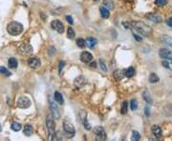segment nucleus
<instances>
[{"instance_id":"obj_1","label":"nucleus","mask_w":172,"mask_h":141,"mask_svg":"<svg viewBox=\"0 0 172 141\" xmlns=\"http://www.w3.org/2000/svg\"><path fill=\"white\" fill-rule=\"evenodd\" d=\"M131 26L137 32L142 34L143 36H150L152 34V29L147 26L143 21H132Z\"/></svg>"},{"instance_id":"obj_2","label":"nucleus","mask_w":172,"mask_h":141,"mask_svg":"<svg viewBox=\"0 0 172 141\" xmlns=\"http://www.w3.org/2000/svg\"><path fill=\"white\" fill-rule=\"evenodd\" d=\"M7 31L11 35L13 36H16V35H19L23 31V26L22 24H20L19 22H16V21H13L11 23L8 24L7 26Z\"/></svg>"},{"instance_id":"obj_3","label":"nucleus","mask_w":172,"mask_h":141,"mask_svg":"<svg viewBox=\"0 0 172 141\" xmlns=\"http://www.w3.org/2000/svg\"><path fill=\"white\" fill-rule=\"evenodd\" d=\"M46 127L48 129V132H49V138L50 139H54L56 138V132H55V122H54V117L52 115H47V118H46Z\"/></svg>"},{"instance_id":"obj_4","label":"nucleus","mask_w":172,"mask_h":141,"mask_svg":"<svg viewBox=\"0 0 172 141\" xmlns=\"http://www.w3.org/2000/svg\"><path fill=\"white\" fill-rule=\"evenodd\" d=\"M63 132H64V134H65V136H66L67 138H72V137H74L75 133H76V130H75L74 125H73L71 122H69V121H64L63 122Z\"/></svg>"},{"instance_id":"obj_5","label":"nucleus","mask_w":172,"mask_h":141,"mask_svg":"<svg viewBox=\"0 0 172 141\" xmlns=\"http://www.w3.org/2000/svg\"><path fill=\"white\" fill-rule=\"evenodd\" d=\"M49 105H50L51 113L53 115V117L56 118V119H59L60 118V112H59V110H58V105L56 104V102H54L52 97L50 96H49Z\"/></svg>"},{"instance_id":"obj_6","label":"nucleus","mask_w":172,"mask_h":141,"mask_svg":"<svg viewBox=\"0 0 172 141\" xmlns=\"http://www.w3.org/2000/svg\"><path fill=\"white\" fill-rule=\"evenodd\" d=\"M31 99L29 97L27 96H21L19 97L17 102H16V106L18 108H21V109H27L31 106Z\"/></svg>"},{"instance_id":"obj_7","label":"nucleus","mask_w":172,"mask_h":141,"mask_svg":"<svg viewBox=\"0 0 172 141\" xmlns=\"http://www.w3.org/2000/svg\"><path fill=\"white\" fill-rule=\"evenodd\" d=\"M94 133L97 140H106V133L101 126H98L94 128Z\"/></svg>"},{"instance_id":"obj_8","label":"nucleus","mask_w":172,"mask_h":141,"mask_svg":"<svg viewBox=\"0 0 172 141\" xmlns=\"http://www.w3.org/2000/svg\"><path fill=\"white\" fill-rule=\"evenodd\" d=\"M51 26L55 31H56L58 34H63L64 31V25L63 23L59 20H53L51 22Z\"/></svg>"},{"instance_id":"obj_9","label":"nucleus","mask_w":172,"mask_h":141,"mask_svg":"<svg viewBox=\"0 0 172 141\" xmlns=\"http://www.w3.org/2000/svg\"><path fill=\"white\" fill-rule=\"evenodd\" d=\"M18 52L20 55H31L33 52V47L30 44H22L21 46H19Z\"/></svg>"},{"instance_id":"obj_10","label":"nucleus","mask_w":172,"mask_h":141,"mask_svg":"<svg viewBox=\"0 0 172 141\" xmlns=\"http://www.w3.org/2000/svg\"><path fill=\"white\" fill-rule=\"evenodd\" d=\"M145 17L148 19V20L154 22V23H160V22H161V20H163L161 16L160 15V14H158V13H147L145 15Z\"/></svg>"},{"instance_id":"obj_11","label":"nucleus","mask_w":172,"mask_h":141,"mask_svg":"<svg viewBox=\"0 0 172 141\" xmlns=\"http://www.w3.org/2000/svg\"><path fill=\"white\" fill-rule=\"evenodd\" d=\"M159 55L161 58L172 61V51L167 50V49H161L159 52Z\"/></svg>"},{"instance_id":"obj_12","label":"nucleus","mask_w":172,"mask_h":141,"mask_svg":"<svg viewBox=\"0 0 172 141\" xmlns=\"http://www.w3.org/2000/svg\"><path fill=\"white\" fill-rule=\"evenodd\" d=\"M85 83H86V79H85V77L83 75L77 76L74 81V85L77 88H82L85 85Z\"/></svg>"},{"instance_id":"obj_13","label":"nucleus","mask_w":172,"mask_h":141,"mask_svg":"<svg viewBox=\"0 0 172 141\" xmlns=\"http://www.w3.org/2000/svg\"><path fill=\"white\" fill-rule=\"evenodd\" d=\"M40 60L37 57H31L28 60V65L33 69H37L40 66Z\"/></svg>"},{"instance_id":"obj_14","label":"nucleus","mask_w":172,"mask_h":141,"mask_svg":"<svg viewBox=\"0 0 172 141\" xmlns=\"http://www.w3.org/2000/svg\"><path fill=\"white\" fill-rule=\"evenodd\" d=\"M93 55L92 53H90L89 52H83L80 55V60L83 63H89L90 61H92Z\"/></svg>"},{"instance_id":"obj_15","label":"nucleus","mask_w":172,"mask_h":141,"mask_svg":"<svg viewBox=\"0 0 172 141\" xmlns=\"http://www.w3.org/2000/svg\"><path fill=\"white\" fill-rule=\"evenodd\" d=\"M151 132H152V134H153L155 137L157 138H160L161 136V129L160 128L158 125H153L151 127Z\"/></svg>"},{"instance_id":"obj_16","label":"nucleus","mask_w":172,"mask_h":141,"mask_svg":"<svg viewBox=\"0 0 172 141\" xmlns=\"http://www.w3.org/2000/svg\"><path fill=\"white\" fill-rule=\"evenodd\" d=\"M85 43H86V46L93 49L97 45V39L94 38V37H88L87 39L85 40Z\"/></svg>"},{"instance_id":"obj_17","label":"nucleus","mask_w":172,"mask_h":141,"mask_svg":"<svg viewBox=\"0 0 172 141\" xmlns=\"http://www.w3.org/2000/svg\"><path fill=\"white\" fill-rule=\"evenodd\" d=\"M161 39L165 45H167V46H169L170 48H172V37L164 34V35H161Z\"/></svg>"},{"instance_id":"obj_18","label":"nucleus","mask_w":172,"mask_h":141,"mask_svg":"<svg viewBox=\"0 0 172 141\" xmlns=\"http://www.w3.org/2000/svg\"><path fill=\"white\" fill-rule=\"evenodd\" d=\"M54 97H55L56 102H58V104L62 105L64 103L63 96H62V94H61L59 91H55V94H54Z\"/></svg>"},{"instance_id":"obj_19","label":"nucleus","mask_w":172,"mask_h":141,"mask_svg":"<svg viewBox=\"0 0 172 141\" xmlns=\"http://www.w3.org/2000/svg\"><path fill=\"white\" fill-rule=\"evenodd\" d=\"M24 134L26 136H31L34 133V128H33V126L31 125H26L24 127Z\"/></svg>"},{"instance_id":"obj_20","label":"nucleus","mask_w":172,"mask_h":141,"mask_svg":"<svg viewBox=\"0 0 172 141\" xmlns=\"http://www.w3.org/2000/svg\"><path fill=\"white\" fill-rule=\"evenodd\" d=\"M124 76V72L121 70H116L114 72V77L116 80H122Z\"/></svg>"},{"instance_id":"obj_21","label":"nucleus","mask_w":172,"mask_h":141,"mask_svg":"<svg viewBox=\"0 0 172 141\" xmlns=\"http://www.w3.org/2000/svg\"><path fill=\"white\" fill-rule=\"evenodd\" d=\"M8 65L11 69H15L18 66V62H17V60H16L15 58L12 57L8 60Z\"/></svg>"},{"instance_id":"obj_22","label":"nucleus","mask_w":172,"mask_h":141,"mask_svg":"<svg viewBox=\"0 0 172 141\" xmlns=\"http://www.w3.org/2000/svg\"><path fill=\"white\" fill-rule=\"evenodd\" d=\"M135 73H136V70L133 67H129V68L124 70V74L127 77H132V76L135 75Z\"/></svg>"},{"instance_id":"obj_23","label":"nucleus","mask_w":172,"mask_h":141,"mask_svg":"<svg viewBox=\"0 0 172 141\" xmlns=\"http://www.w3.org/2000/svg\"><path fill=\"white\" fill-rule=\"evenodd\" d=\"M100 10H101V14L103 18H108L109 15H110V12H109L108 9L105 8V7H101Z\"/></svg>"},{"instance_id":"obj_24","label":"nucleus","mask_w":172,"mask_h":141,"mask_svg":"<svg viewBox=\"0 0 172 141\" xmlns=\"http://www.w3.org/2000/svg\"><path fill=\"white\" fill-rule=\"evenodd\" d=\"M143 99L145 100L148 104H152V102H153V100H152V98H151V96H150V94H149V93L147 91H143Z\"/></svg>"},{"instance_id":"obj_25","label":"nucleus","mask_w":172,"mask_h":141,"mask_svg":"<svg viewBox=\"0 0 172 141\" xmlns=\"http://www.w3.org/2000/svg\"><path fill=\"white\" fill-rule=\"evenodd\" d=\"M11 128H12L13 131L18 132V131L21 130V124L18 123V122H13V123H12V125H11Z\"/></svg>"},{"instance_id":"obj_26","label":"nucleus","mask_w":172,"mask_h":141,"mask_svg":"<svg viewBox=\"0 0 172 141\" xmlns=\"http://www.w3.org/2000/svg\"><path fill=\"white\" fill-rule=\"evenodd\" d=\"M76 36V34H75V31L73 30L72 27H69L68 30H67V37L70 38V39H73Z\"/></svg>"},{"instance_id":"obj_27","label":"nucleus","mask_w":172,"mask_h":141,"mask_svg":"<svg viewBox=\"0 0 172 141\" xmlns=\"http://www.w3.org/2000/svg\"><path fill=\"white\" fill-rule=\"evenodd\" d=\"M131 139L134 141H138L140 139V133H138L137 131H133L132 132V136H131Z\"/></svg>"},{"instance_id":"obj_28","label":"nucleus","mask_w":172,"mask_h":141,"mask_svg":"<svg viewBox=\"0 0 172 141\" xmlns=\"http://www.w3.org/2000/svg\"><path fill=\"white\" fill-rule=\"evenodd\" d=\"M158 81H159L158 75L155 74V73H151L150 76H149V82H151V83H156Z\"/></svg>"},{"instance_id":"obj_29","label":"nucleus","mask_w":172,"mask_h":141,"mask_svg":"<svg viewBox=\"0 0 172 141\" xmlns=\"http://www.w3.org/2000/svg\"><path fill=\"white\" fill-rule=\"evenodd\" d=\"M127 108H128V104L126 101H123L122 104V109H121V112L122 115H125L127 112Z\"/></svg>"},{"instance_id":"obj_30","label":"nucleus","mask_w":172,"mask_h":141,"mask_svg":"<svg viewBox=\"0 0 172 141\" xmlns=\"http://www.w3.org/2000/svg\"><path fill=\"white\" fill-rule=\"evenodd\" d=\"M0 73H2V74H4V75H6V76H10L11 75V73L9 72L7 69L5 68V67H3V66H1L0 67Z\"/></svg>"},{"instance_id":"obj_31","label":"nucleus","mask_w":172,"mask_h":141,"mask_svg":"<svg viewBox=\"0 0 172 141\" xmlns=\"http://www.w3.org/2000/svg\"><path fill=\"white\" fill-rule=\"evenodd\" d=\"M103 2H104V6L107 7L109 10H112V9L114 8V5H113V3H112L111 0H104Z\"/></svg>"},{"instance_id":"obj_32","label":"nucleus","mask_w":172,"mask_h":141,"mask_svg":"<svg viewBox=\"0 0 172 141\" xmlns=\"http://www.w3.org/2000/svg\"><path fill=\"white\" fill-rule=\"evenodd\" d=\"M130 108H131V110L132 111H136L138 108V103L135 99H132L130 101Z\"/></svg>"},{"instance_id":"obj_33","label":"nucleus","mask_w":172,"mask_h":141,"mask_svg":"<svg viewBox=\"0 0 172 141\" xmlns=\"http://www.w3.org/2000/svg\"><path fill=\"white\" fill-rule=\"evenodd\" d=\"M77 45L80 48H84L85 45H86V43H85V40L82 39V38H79V39L77 40Z\"/></svg>"},{"instance_id":"obj_34","label":"nucleus","mask_w":172,"mask_h":141,"mask_svg":"<svg viewBox=\"0 0 172 141\" xmlns=\"http://www.w3.org/2000/svg\"><path fill=\"white\" fill-rule=\"evenodd\" d=\"M167 3V0H155V4L158 7H163Z\"/></svg>"},{"instance_id":"obj_35","label":"nucleus","mask_w":172,"mask_h":141,"mask_svg":"<svg viewBox=\"0 0 172 141\" xmlns=\"http://www.w3.org/2000/svg\"><path fill=\"white\" fill-rule=\"evenodd\" d=\"M100 67H101V69L103 70V72H107V68H106L105 64H104V62L101 60H100Z\"/></svg>"},{"instance_id":"obj_36","label":"nucleus","mask_w":172,"mask_h":141,"mask_svg":"<svg viewBox=\"0 0 172 141\" xmlns=\"http://www.w3.org/2000/svg\"><path fill=\"white\" fill-rule=\"evenodd\" d=\"M161 65L164 66V67H165V68L171 69V70H172V65H170L169 63L166 62V61H163V62H161Z\"/></svg>"},{"instance_id":"obj_37","label":"nucleus","mask_w":172,"mask_h":141,"mask_svg":"<svg viewBox=\"0 0 172 141\" xmlns=\"http://www.w3.org/2000/svg\"><path fill=\"white\" fill-rule=\"evenodd\" d=\"M83 124H84L85 129H87V130H90V129H91V126H90V124L88 123L87 118H85V119H84V122H83Z\"/></svg>"},{"instance_id":"obj_38","label":"nucleus","mask_w":172,"mask_h":141,"mask_svg":"<svg viewBox=\"0 0 172 141\" xmlns=\"http://www.w3.org/2000/svg\"><path fill=\"white\" fill-rule=\"evenodd\" d=\"M133 36H134V38H135L136 40H137L138 42H140L142 40H143V38H142V36H140V35H138L137 34H133Z\"/></svg>"},{"instance_id":"obj_39","label":"nucleus","mask_w":172,"mask_h":141,"mask_svg":"<svg viewBox=\"0 0 172 141\" xmlns=\"http://www.w3.org/2000/svg\"><path fill=\"white\" fill-rule=\"evenodd\" d=\"M122 25H123V27H124V28H126V29H131V28H132V26H131V23H129V22H123V23H122Z\"/></svg>"},{"instance_id":"obj_40","label":"nucleus","mask_w":172,"mask_h":141,"mask_svg":"<svg viewBox=\"0 0 172 141\" xmlns=\"http://www.w3.org/2000/svg\"><path fill=\"white\" fill-rule=\"evenodd\" d=\"M66 20L68 21V23L71 24V25L74 23V20H73V18H72V16H70V15H67L66 16Z\"/></svg>"},{"instance_id":"obj_41","label":"nucleus","mask_w":172,"mask_h":141,"mask_svg":"<svg viewBox=\"0 0 172 141\" xmlns=\"http://www.w3.org/2000/svg\"><path fill=\"white\" fill-rule=\"evenodd\" d=\"M166 24H167V26H169V27H171V28H172V17H170V18L167 19Z\"/></svg>"},{"instance_id":"obj_42","label":"nucleus","mask_w":172,"mask_h":141,"mask_svg":"<svg viewBox=\"0 0 172 141\" xmlns=\"http://www.w3.org/2000/svg\"><path fill=\"white\" fill-rule=\"evenodd\" d=\"M64 65H65V63L60 61V63H59V73H61V70H62V68L64 67Z\"/></svg>"},{"instance_id":"obj_43","label":"nucleus","mask_w":172,"mask_h":141,"mask_svg":"<svg viewBox=\"0 0 172 141\" xmlns=\"http://www.w3.org/2000/svg\"><path fill=\"white\" fill-rule=\"evenodd\" d=\"M145 115L146 116H149V108L145 107Z\"/></svg>"},{"instance_id":"obj_44","label":"nucleus","mask_w":172,"mask_h":141,"mask_svg":"<svg viewBox=\"0 0 172 141\" xmlns=\"http://www.w3.org/2000/svg\"><path fill=\"white\" fill-rule=\"evenodd\" d=\"M96 66H97V65H96V62H92V63H91V67H94V68H95Z\"/></svg>"},{"instance_id":"obj_45","label":"nucleus","mask_w":172,"mask_h":141,"mask_svg":"<svg viewBox=\"0 0 172 141\" xmlns=\"http://www.w3.org/2000/svg\"><path fill=\"white\" fill-rule=\"evenodd\" d=\"M1 130H2V128H1V125H0V132H1Z\"/></svg>"},{"instance_id":"obj_46","label":"nucleus","mask_w":172,"mask_h":141,"mask_svg":"<svg viewBox=\"0 0 172 141\" xmlns=\"http://www.w3.org/2000/svg\"><path fill=\"white\" fill-rule=\"evenodd\" d=\"M95 1H98V0H95Z\"/></svg>"}]
</instances>
